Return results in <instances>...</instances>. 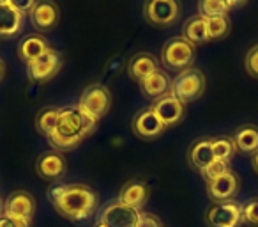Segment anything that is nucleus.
I'll return each instance as SVG.
<instances>
[{"label":"nucleus","instance_id":"1","mask_svg":"<svg viewBox=\"0 0 258 227\" xmlns=\"http://www.w3.org/2000/svg\"><path fill=\"white\" fill-rule=\"evenodd\" d=\"M97 126V119L83 112L78 105L60 108L55 131L48 141L53 146V151H71L78 148Z\"/></svg>","mask_w":258,"mask_h":227},{"label":"nucleus","instance_id":"2","mask_svg":"<svg viewBox=\"0 0 258 227\" xmlns=\"http://www.w3.org/2000/svg\"><path fill=\"white\" fill-rule=\"evenodd\" d=\"M97 202H99L97 194L90 187H87V185H68L62 199L53 206L58 211V215H62L64 218L80 222V220L89 218L96 211Z\"/></svg>","mask_w":258,"mask_h":227},{"label":"nucleus","instance_id":"3","mask_svg":"<svg viewBox=\"0 0 258 227\" xmlns=\"http://www.w3.org/2000/svg\"><path fill=\"white\" fill-rule=\"evenodd\" d=\"M197 55V47L186 37H172L165 43L161 50V62L168 71H186L191 68Z\"/></svg>","mask_w":258,"mask_h":227},{"label":"nucleus","instance_id":"4","mask_svg":"<svg viewBox=\"0 0 258 227\" xmlns=\"http://www.w3.org/2000/svg\"><path fill=\"white\" fill-rule=\"evenodd\" d=\"M205 75L197 68H189L186 71L179 73L175 78L172 80V90L170 94L177 98L180 103H189V101H195L204 94L205 90Z\"/></svg>","mask_w":258,"mask_h":227},{"label":"nucleus","instance_id":"5","mask_svg":"<svg viewBox=\"0 0 258 227\" xmlns=\"http://www.w3.org/2000/svg\"><path fill=\"white\" fill-rule=\"evenodd\" d=\"M78 107L89 116L96 117L97 121L106 116L111 107V93L103 83H90L82 93L78 101Z\"/></svg>","mask_w":258,"mask_h":227},{"label":"nucleus","instance_id":"6","mask_svg":"<svg viewBox=\"0 0 258 227\" xmlns=\"http://www.w3.org/2000/svg\"><path fill=\"white\" fill-rule=\"evenodd\" d=\"M209 227H240L242 220V204L237 201L212 202L205 213Z\"/></svg>","mask_w":258,"mask_h":227},{"label":"nucleus","instance_id":"7","mask_svg":"<svg viewBox=\"0 0 258 227\" xmlns=\"http://www.w3.org/2000/svg\"><path fill=\"white\" fill-rule=\"evenodd\" d=\"M142 211L135 209L131 206L122 204L120 201H111L101 209L99 220L97 222L104 223L108 227H137L140 220Z\"/></svg>","mask_w":258,"mask_h":227},{"label":"nucleus","instance_id":"8","mask_svg":"<svg viewBox=\"0 0 258 227\" xmlns=\"http://www.w3.org/2000/svg\"><path fill=\"white\" fill-rule=\"evenodd\" d=\"M62 68V57L58 52H55L53 48L46 52L44 55L37 57L36 61L27 64V76L32 82H48L51 80Z\"/></svg>","mask_w":258,"mask_h":227},{"label":"nucleus","instance_id":"9","mask_svg":"<svg viewBox=\"0 0 258 227\" xmlns=\"http://www.w3.org/2000/svg\"><path fill=\"white\" fill-rule=\"evenodd\" d=\"M144 15L152 25L166 27L179 18L180 6L175 0H149L144 6Z\"/></svg>","mask_w":258,"mask_h":227},{"label":"nucleus","instance_id":"10","mask_svg":"<svg viewBox=\"0 0 258 227\" xmlns=\"http://www.w3.org/2000/svg\"><path fill=\"white\" fill-rule=\"evenodd\" d=\"M165 130H166V126L161 123L158 114L152 110V107L140 110L133 119V131L142 141H154V139H158Z\"/></svg>","mask_w":258,"mask_h":227},{"label":"nucleus","instance_id":"11","mask_svg":"<svg viewBox=\"0 0 258 227\" xmlns=\"http://www.w3.org/2000/svg\"><path fill=\"white\" fill-rule=\"evenodd\" d=\"M152 110L158 114V117L161 119V123L166 128H173L184 119V114H186V108L184 103H180L173 94H166L165 98L154 101L152 105Z\"/></svg>","mask_w":258,"mask_h":227},{"label":"nucleus","instance_id":"12","mask_svg":"<svg viewBox=\"0 0 258 227\" xmlns=\"http://www.w3.org/2000/svg\"><path fill=\"white\" fill-rule=\"evenodd\" d=\"M240 188V179L233 170L226 172L225 176L212 179L207 183V195L212 199V202H223V201H233Z\"/></svg>","mask_w":258,"mask_h":227},{"label":"nucleus","instance_id":"13","mask_svg":"<svg viewBox=\"0 0 258 227\" xmlns=\"http://www.w3.org/2000/svg\"><path fill=\"white\" fill-rule=\"evenodd\" d=\"M4 213L6 215L16 216V218H23L32 222L34 213H36V201L29 192H13L8 195L4 201Z\"/></svg>","mask_w":258,"mask_h":227},{"label":"nucleus","instance_id":"14","mask_svg":"<svg viewBox=\"0 0 258 227\" xmlns=\"http://www.w3.org/2000/svg\"><path fill=\"white\" fill-rule=\"evenodd\" d=\"M36 170L43 179L46 181H55L60 179L68 170V162H66L64 155L58 151H46L37 158L36 162Z\"/></svg>","mask_w":258,"mask_h":227},{"label":"nucleus","instance_id":"15","mask_svg":"<svg viewBox=\"0 0 258 227\" xmlns=\"http://www.w3.org/2000/svg\"><path fill=\"white\" fill-rule=\"evenodd\" d=\"M58 18H60L58 6L50 2V0H41V2H37L32 15H30L32 25L36 27L37 30H43V32L55 29L58 23Z\"/></svg>","mask_w":258,"mask_h":227},{"label":"nucleus","instance_id":"16","mask_svg":"<svg viewBox=\"0 0 258 227\" xmlns=\"http://www.w3.org/2000/svg\"><path fill=\"white\" fill-rule=\"evenodd\" d=\"M159 69L158 59L152 54L147 52H140V54H135L133 57L129 59L127 62V73L129 76L135 80V82H144L147 76H151L152 73H156Z\"/></svg>","mask_w":258,"mask_h":227},{"label":"nucleus","instance_id":"17","mask_svg":"<svg viewBox=\"0 0 258 227\" xmlns=\"http://www.w3.org/2000/svg\"><path fill=\"white\" fill-rule=\"evenodd\" d=\"M140 89L147 100L158 101L161 98H165L166 94H170V90H172V78H170L166 71L158 69L151 76H147L144 82H140Z\"/></svg>","mask_w":258,"mask_h":227},{"label":"nucleus","instance_id":"18","mask_svg":"<svg viewBox=\"0 0 258 227\" xmlns=\"http://www.w3.org/2000/svg\"><path fill=\"white\" fill-rule=\"evenodd\" d=\"M149 195H151V188L144 181H127L118 192V201L125 206L140 209L149 201Z\"/></svg>","mask_w":258,"mask_h":227},{"label":"nucleus","instance_id":"19","mask_svg":"<svg viewBox=\"0 0 258 227\" xmlns=\"http://www.w3.org/2000/svg\"><path fill=\"white\" fill-rule=\"evenodd\" d=\"M25 16L11 6L9 0H0V37H13L22 30Z\"/></svg>","mask_w":258,"mask_h":227},{"label":"nucleus","instance_id":"20","mask_svg":"<svg viewBox=\"0 0 258 227\" xmlns=\"http://www.w3.org/2000/svg\"><path fill=\"white\" fill-rule=\"evenodd\" d=\"M187 162L193 169L204 172L212 162H214V153H212V139H198L193 142L187 153Z\"/></svg>","mask_w":258,"mask_h":227},{"label":"nucleus","instance_id":"21","mask_svg":"<svg viewBox=\"0 0 258 227\" xmlns=\"http://www.w3.org/2000/svg\"><path fill=\"white\" fill-rule=\"evenodd\" d=\"M48 50H50V44H48V41L44 39L43 36H39V34H32V36H27V37H23V39L20 41L18 57L22 59L23 62H27V64H29V62L36 61L37 57L44 55Z\"/></svg>","mask_w":258,"mask_h":227},{"label":"nucleus","instance_id":"22","mask_svg":"<svg viewBox=\"0 0 258 227\" xmlns=\"http://www.w3.org/2000/svg\"><path fill=\"white\" fill-rule=\"evenodd\" d=\"M235 149L242 155H254L258 151V126L254 124H244L233 135Z\"/></svg>","mask_w":258,"mask_h":227},{"label":"nucleus","instance_id":"23","mask_svg":"<svg viewBox=\"0 0 258 227\" xmlns=\"http://www.w3.org/2000/svg\"><path fill=\"white\" fill-rule=\"evenodd\" d=\"M182 37H186L189 43H193L195 47L202 43H207L209 41V34H207V20L202 18L200 15L189 18L184 23L182 29Z\"/></svg>","mask_w":258,"mask_h":227},{"label":"nucleus","instance_id":"24","mask_svg":"<svg viewBox=\"0 0 258 227\" xmlns=\"http://www.w3.org/2000/svg\"><path fill=\"white\" fill-rule=\"evenodd\" d=\"M58 114H60V108L55 107H46L41 108L36 116V128L41 135H44L46 139H50L55 131V126H57L58 121Z\"/></svg>","mask_w":258,"mask_h":227},{"label":"nucleus","instance_id":"25","mask_svg":"<svg viewBox=\"0 0 258 227\" xmlns=\"http://www.w3.org/2000/svg\"><path fill=\"white\" fill-rule=\"evenodd\" d=\"M230 8L225 0H200L198 2V15L202 18H218V16H228Z\"/></svg>","mask_w":258,"mask_h":227},{"label":"nucleus","instance_id":"26","mask_svg":"<svg viewBox=\"0 0 258 227\" xmlns=\"http://www.w3.org/2000/svg\"><path fill=\"white\" fill-rule=\"evenodd\" d=\"M212 153H214L216 160H225V162H230L237 153L235 144H233V139L232 137L212 139Z\"/></svg>","mask_w":258,"mask_h":227},{"label":"nucleus","instance_id":"27","mask_svg":"<svg viewBox=\"0 0 258 227\" xmlns=\"http://www.w3.org/2000/svg\"><path fill=\"white\" fill-rule=\"evenodd\" d=\"M230 32V18L228 16H218V18L207 20V34L209 41L223 39Z\"/></svg>","mask_w":258,"mask_h":227},{"label":"nucleus","instance_id":"28","mask_svg":"<svg viewBox=\"0 0 258 227\" xmlns=\"http://www.w3.org/2000/svg\"><path fill=\"white\" fill-rule=\"evenodd\" d=\"M230 162H225V160H216L211 163V165L207 167V169L202 172V176H204V179L207 181H212V179H218V177L225 176L226 172H230Z\"/></svg>","mask_w":258,"mask_h":227},{"label":"nucleus","instance_id":"29","mask_svg":"<svg viewBox=\"0 0 258 227\" xmlns=\"http://www.w3.org/2000/svg\"><path fill=\"white\" fill-rule=\"evenodd\" d=\"M242 220L244 223L258 227V199H251L242 204Z\"/></svg>","mask_w":258,"mask_h":227},{"label":"nucleus","instance_id":"30","mask_svg":"<svg viewBox=\"0 0 258 227\" xmlns=\"http://www.w3.org/2000/svg\"><path fill=\"white\" fill-rule=\"evenodd\" d=\"M244 66H246V71L251 76L258 78V44L247 52L246 59H244Z\"/></svg>","mask_w":258,"mask_h":227},{"label":"nucleus","instance_id":"31","mask_svg":"<svg viewBox=\"0 0 258 227\" xmlns=\"http://www.w3.org/2000/svg\"><path fill=\"white\" fill-rule=\"evenodd\" d=\"M11 2V6L16 9L18 13H22L23 16H27V15H32V11H34V8H36V0H9Z\"/></svg>","mask_w":258,"mask_h":227},{"label":"nucleus","instance_id":"32","mask_svg":"<svg viewBox=\"0 0 258 227\" xmlns=\"http://www.w3.org/2000/svg\"><path fill=\"white\" fill-rule=\"evenodd\" d=\"M29 220H23V218H16V216H11V215H6L2 213L0 215V227H30Z\"/></svg>","mask_w":258,"mask_h":227},{"label":"nucleus","instance_id":"33","mask_svg":"<svg viewBox=\"0 0 258 227\" xmlns=\"http://www.w3.org/2000/svg\"><path fill=\"white\" fill-rule=\"evenodd\" d=\"M137 227H163V225H161V220L156 215H152V213H142Z\"/></svg>","mask_w":258,"mask_h":227},{"label":"nucleus","instance_id":"34","mask_svg":"<svg viewBox=\"0 0 258 227\" xmlns=\"http://www.w3.org/2000/svg\"><path fill=\"white\" fill-rule=\"evenodd\" d=\"M66 188H68V185H51L50 188H48V199L51 201V204H57L58 201L62 199V195H64Z\"/></svg>","mask_w":258,"mask_h":227},{"label":"nucleus","instance_id":"35","mask_svg":"<svg viewBox=\"0 0 258 227\" xmlns=\"http://www.w3.org/2000/svg\"><path fill=\"white\" fill-rule=\"evenodd\" d=\"M251 163H253V167H254V170L258 172V151L254 153L253 156H251Z\"/></svg>","mask_w":258,"mask_h":227},{"label":"nucleus","instance_id":"36","mask_svg":"<svg viewBox=\"0 0 258 227\" xmlns=\"http://www.w3.org/2000/svg\"><path fill=\"white\" fill-rule=\"evenodd\" d=\"M4 73H6V64H4V61L0 59V78L4 76Z\"/></svg>","mask_w":258,"mask_h":227},{"label":"nucleus","instance_id":"37","mask_svg":"<svg viewBox=\"0 0 258 227\" xmlns=\"http://www.w3.org/2000/svg\"><path fill=\"white\" fill-rule=\"evenodd\" d=\"M2 213H4V204L0 202V215H2Z\"/></svg>","mask_w":258,"mask_h":227}]
</instances>
